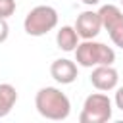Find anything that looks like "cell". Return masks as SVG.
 Returning a JSON list of instances; mask_svg holds the SVG:
<instances>
[{
  "mask_svg": "<svg viewBox=\"0 0 123 123\" xmlns=\"http://www.w3.org/2000/svg\"><path fill=\"white\" fill-rule=\"evenodd\" d=\"M98 15H100V21H102V27L106 31H110L111 27H115L119 21H123V12L113 6V4H106L98 10Z\"/></svg>",
  "mask_w": 123,
  "mask_h": 123,
  "instance_id": "cell-10",
  "label": "cell"
},
{
  "mask_svg": "<svg viewBox=\"0 0 123 123\" xmlns=\"http://www.w3.org/2000/svg\"><path fill=\"white\" fill-rule=\"evenodd\" d=\"M15 13V0H0V17L8 19Z\"/></svg>",
  "mask_w": 123,
  "mask_h": 123,
  "instance_id": "cell-12",
  "label": "cell"
},
{
  "mask_svg": "<svg viewBox=\"0 0 123 123\" xmlns=\"http://www.w3.org/2000/svg\"><path fill=\"white\" fill-rule=\"evenodd\" d=\"M75 62L83 67H96V65H111L115 62L113 48L106 46L104 42L85 40L75 48Z\"/></svg>",
  "mask_w": 123,
  "mask_h": 123,
  "instance_id": "cell-2",
  "label": "cell"
},
{
  "mask_svg": "<svg viewBox=\"0 0 123 123\" xmlns=\"http://www.w3.org/2000/svg\"><path fill=\"white\" fill-rule=\"evenodd\" d=\"M121 4H123V0H121Z\"/></svg>",
  "mask_w": 123,
  "mask_h": 123,
  "instance_id": "cell-16",
  "label": "cell"
},
{
  "mask_svg": "<svg viewBox=\"0 0 123 123\" xmlns=\"http://www.w3.org/2000/svg\"><path fill=\"white\" fill-rule=\"evenodd\" d=\"M100 29H102V21H100L98 12L86 10V12H83V13H79V15H77V21H75V31H77L79 38L90 40V38L98 37Z\"/></svg>",
  "mask_w": 123,
  "mask_h": 123,
  "instance_id": "cell-5",
  "label": "cell"
},
{
  "mask_svg": "<svg viewBox=\"0 0 123 123\" xmlns=\"http://www.w3.org/2000/svg\"><path fill=\"white\" fill-rule=\"evenodd\" d=\"M17 102V90L10 83H0V117H6Z\"/></svg>",
  "mask_w": 123,
  "mask_h": 123,
  "instance_id": "cell-9",
  "label": "cell"
},
{
  "mask_svg": "<svg viewBox=\"0 0 123 123\" xmlns=\"http://www.w3.org/2000/svg\"><path fill=\"white\" fill-rule=\"evenodd\" d=\"M90 83L94 88L108 92L113 90L119 83V73L111 67V65H96L92 67V75H90Z\"/></svg>",
  "mask_w": 123,
  "mask_h": 123,
  "instance_id": "cell-6",
  "label": "cell"
},
{
  "mask_svg": "<svg viewBox=\"0 0 123 123\" xmlns=\"http://www.w3.org/2000/svg\"><path fill=\"white\" fill-rule=\"evenodd\" d=\"M113 102H115V106L123 111V86H119L117 88V92H115V98H113Z\"/></svg>",
  "mask_w": 123,
  "mask_h": 123,
  "instance_id": "cell-14",
  "label": "cell"
},
{
  "mask_svg": "<svg viewBox=\"0 0 123 123\" xmlns=\"http://www.w3.org/2000/svg\"><path fill=\"white\" fill-rule=\"evenodd\" d=\"M50 75H52V79H54L56 83H60V85H71V83L77 79V75H79L77 63L71 62V60H67V58L54 60L52 65H50Z\"/></svg>",
  "mask_w": 123,
  "mask_h": 123,
  "instance_id": "cell-7",
  "label": "cell"
},
{
  "mask_svg": "<svg viewBox=\"0 0 123 123\" xmlns=\"http://www.w3.org/2000/svg\"><path fill=\"white\" fill-rule=\"evenodd\" d=\"M83 4H86V6H96V4H100V0H81Z\"/></svg>",
  "mask_w": 123,
  "mask_h": 123,
  "instance_id": "cell-15",
  "label": "cell"
},
{
  "mask_svg": "<svg viewBox=\"0 0 123 123\" xmlns=\"http://www.w3.org/2000/svg\"><path fill=\"white\" fill-rule=\"evenodd\" d=\"M35 108L44 119H50V121H63L71 113L69 98L56 86L40 88L35 96Z\"/></svg>",
  "mask_w": 123,
  "mask_h": 123,
  "instance_id": "cell-1",
  "label": "cell"
},
{
  "mask_svg": "<svg viewBox=\"0 0 123 123\" xmlns=\"http://www.w3.org/2000/svg\"><path fill=\"white\" fill-rule=\"evenodd\" d=\"M58 25V12L52 6H35L23 21V29L31 37H42L56 29Z\"/></svg>",
  "mask_w": 123,
  "mask_h": 123,
  "instance_id": "cell-3",
  "label": "cell"
},
{
  "mask_svg": "<svg viewBox=\"0 0 123 123\" xmlns=\"http://www.w3.org/2000/svg\"><path fill=\"white\" fill-rule=\"evenodd\" d=\"M56 44L58 48H62L63 52H75L77 44H79V35L75 31V27L71 25H63L58 35H56Z\"/></svg>",
  "mask_w": 123,
  "mask_h": 123,
  "instance_id": "cell-8",
  "label": "cell"
},
{
  "mask_svg": "<svg viewBox=\"0 0 123 123\" xmlns=\"http://www.w3.org/2000/svg\"><path fill=\"white\" fill-rule=\"evenodd\" d=\"M10 35V27H8V21L4 17H0V42H4Z\"/></svg>",
  "mask_w": 123,
  "mask_h": 123,
  "instance_id": "cell-13",
  "label": "cell"
},
{
  "mask_svg": "<svg viewBox=\"0 0 123 123\" xmlns=\"http://www.w3.org/2000/svg\"><path fill=\"white\" fill-rule=\"evenodd\" d=\"M110 119H111V100L108 98V94L100 90L86 96L79 121L81 123H106Z\"/></svg>",
  "mask_w": 123,
  "mask_h": 123,
  "instance_id": "cell-4",
  "label": "cell"
},
{
  "mask_svg": "<svg viewBox=\"0 0 123 123\" xmlns=\"http://www.w3.org/2000/svg\"><path fill=\"white\" fill-rule=\"evenodd\" d=\"M108 35H110V38H111V42H113L115 46L123 48V21H119L115 27H111V29L108 31Z\"/></svg>",
  "mask_w": 123,
  "mask_h": 123,
  "instance_id": "cell-11",
  "label": "cell"
}]
</instances>
